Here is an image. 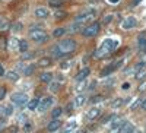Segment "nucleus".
<instances>
[{
	"label": "nucleus",
	"instance_id": "nucleus-21",
	"mask_svg": "<svg viewBox=\"0 0 146 133\" xmlns=\"http://www.w3.org/2000/svg\"><path fill=\"white\" fill-rule=\"evenodd\" d=\"M64 32H66L64 28H57V29H54V32H53V37H54V38H60V37H63V35H64Z\"/></svg>",
	"mask_w": 146,
	"mask_h": 133
},
{
	"label": "nucleus",
	"instance_id": "nucleus-22",
	"mask_svg": "<svg viewBox=\"0 0 146 133\" xmlns=\"http://www.w3.org/2000/svg\"><path fill=\"white\" fill-rule=\"evenodd\" d=\"M9 28H10V22H9L7 19H2V22H0V29L6 31V29H9Z\"/></svg>",
	"mask_w": 146,
	"mask_h": 133
},
{
	"label": "nucleus",
	"instance_id": "nucleus-17",
	"mask_svg": "<svg viewBox=\"0 0 146 133\" xmlns=\"http://www.w3.org/2000/svg\"><path fill=\"white\" fill-rule=\"evenodd\" d=\"M18 50H19L21 53H25V51H28V41H27V40H19Z\"/></svg>",
	"mask_w": 146,
	"mask_h": 133
},
{
	"label": "nucleus",
	"instance_id": "nucleus-12",
	"mask_svg": "<svg viewBox=\"0 0 146 133\" xmlns=\"http://www.w3.org/2000/svg\"><path fill=\"white\" fill-rule=\"evenodd\" d=\"M89 73H91V69H89V67H83V69L79 72V73H78V76H76V80H78V82L83 80V79L86 78Z\"/></svg>",
	"mask_w": 146,
	"mask_h": 133
},
{
	"label": "nucleus",
	"instance_id": "nucleus-15",
	"mask_svg": "<svg viewBox=\"0 0 146 133\" xmlns=\"http://www.w3.org/2000/svg\"><path fill=\"white\" fill-rule=\"evenodd\" d=\"M133 129H135V127H133V126H131L129 122H126V120H124V122H123V124L120 126V129H118V130L126 133V132H133Z\"/></svg>",
	"mask_w": 146,
	"mask_h": 133
},
{
	"label": "nucleus",
	"instance_id": "nucleus-50",
	"mask_svg": "<svg viewBox=\"0 0 146 133\" xmlns=\"http://www.w3.org/2000/svg\"><path fill=\"white\" fill-rule=\"evenodd\" d=\"M2 19H3V18H2V16H0V22H2Z\"/></svg>",
	"mask_w": 146,
	"mask_h": 133
},
{
	"label": "nucleus",
	"instance_id": "nucleus-48",
	"mask_svg": "<svg viewBox=\"0 0 146 133\" xmlns=\"http://www.w3.org/2000/svg\"><path fill=\"white\" fill-rule=\"evenodd\" d=\"M123 89H129V83H124V85H123Z\"/></svg>",
	"mask_w": 146,
	"mask_h": 133
},
{
	"label": "nucleus",
	"instance_id": "nucleus-46",
	"mask_svg": "<svg viewBox=\"0 0 146 133\" xmlns=\"http://www.w3.org/2000/svg\"><path fill=\"white\" fill-rule=\"evenodd\" d=\"M142 110H146V98L142 101Z\"/></svg>",
	"mask_w": 146,
	"mask_h": 133
},
{
	"label": "nucleus",
	"instance_id": "nucleus-24",
	"mask_svg": "<svg viewBox=\"0 0 146 133\" xmlns=\"http://www.w3.org/2000/svg\"><path fill=\"white\" fill-rule=\"evenodd\" d=\"M51 53H53V56H54V57H62V56H64V54L62 53V50H60V48H58L57 45L51 48Z\"/></svg>",
	"mask_w": 146,
	"mask_h": 133
},
{
	"label": "nucleus",
	"instance_id": "nucleus-47",
	"mask_svg": "<svg viewBox=\"0 0 146 133\" xmlns=\"http://www.w3.org/2000/svg\"><path fill=\"white\" fill-rule=\"evenodd\" d=\"M139 2H140V0H133V2H131V6H136Z\"/></svg>",
	"mask_w": 146,
	"mask_h": 133
},
{
	"label": "nucleus",
	"instance_id": "nucleus-36",
	"mask_svg": "<svg viewBox=\"0 0 146 133\" xmlns=\"http://www.w3.org/2000/svg\"><path fill=\"white\" fill-rule=\"evenodd\" d=\"M54 16H56L57 19H63V18L66 16V13H64V12H62V10H58V12H56V13H54Z\"/></svg>",
	"mask_w": 146,
	"mask_h": 133
},
{
	"label": "nucleus",
	"instance_id": "nucleus-49",
	"mask_svg": "<svg viewBox=\"0 0 146 133\" xmlns=\"http://www.w3.org/2000/svg\"><path fill=\"white\" fill-rule=\"evenodd\" d=\"M108 2H111V3H117L118 0H108Z\"/></svg>",
	"mask_w": 146,
	"mask_h": 133
},
{
	"label": "nucleus",
	"instance_id": "nucleus-37",
	"mask_svg": "<svg viewBox=\"0 0 146 133\" xmlns=\"http://www.w3.org/2000/svg\"><path fill=\"white\" fill-rule=\"evenodd\" d=\"M111 21H113V15H107V16L104 18V21H102V22H104V23H110Z\"/></svg>",
	"mask_w": 146,
	"mask_h": 133
},
{
	"label": "nucleus",
	"instance_id": "nucleus-44",
	"mask_svg": "<svg viewBox=\"0 0 146 133\" xmlns=\"http://www.w3.org/2000/svg\"><path fill=\"white\" fill-rule=\"evenodd\" d=\"M0 76H5V69L2 65H0Z\"/></svg>",
	"mask_w": 146,
	"mask_h": 133
},
{
	"label": "nucleus",
	"instance_id": "nucleus-43",
	"mask_svg": "<svg viewBox=\"0 0 146 133\" xmlns=\"http://www.w3.org/2000/svg\"><path fill=\"white\" fill-rule=\"evenodd\" d=\"M69 66H70V65H69V62H63V63H62V69H67Z\"/></svg>",
	"mask_w": 146,
	"mask_h": 133
},
{
	"label": "nucleus",
	"instance_id": "nucleus-9",
	"mask_svg": "<svg viewBox=\"0 0 146 133\" xmlns=\"http://www.w3.org/2000/svg\"><path fill=\"white\" fill-rule=\"evenodd\" d=\"M100 114H101V110L98 107H92V108H89V111L85 114V117H86V120H95V118H98L100 117Z\"/></svg>",
	"mask_w": 146,
	"mask_h": 133
},
{
	"label": "nucleus",
	"instance_id": "nucleus-26",
	"mask_svg": "<svg viewBox=\"0 0 146 133\" xmlns=\"http://www.w3.org/2000/svg\"><path fill=\"white\" fill-rule=\"evenodd\" d=\"M123 104H124V100H123V98H117V100L113 101L111 107H113V108H118V107H121Z\"/></svg>",
	"mask_w": 146,
	"mask_h": 133
},
{
	"label": "nucleus",
	"instance_id": "nucleus-28",
	"mask_svg": "<svg viewBox=\"0 0 146 133\" xmlns=\"http://www.w3.org/2000/svg\"><path fill=\"white\" fill-rule=\"evenodd\" d=\"M62 113H63L62 108H60V107H56L54 110L51 111V117H53V118H57V117H58L60 114H62Z\"/></svg>",
	"mask_w": 146,
	"mask_h": 133
},
{
	"label": "nucleus",
	"instance_id": "nucleus-31",
	"mask_svg": "<svg viewBox=\"0 0 146 133\" xmlns=\"http://www.w3.org/2000/svg\"><path fill=\"white\" fill-rule=\"evenodd\" d=\"M18 45H19V40H16V38H12L9 41V47L10 48H18Z\"/></svg>",
	"mask_w": 146,
	"mask_h": 133
},
{
	"label": "nucleus",
	"instance_id": "nucleus-5",
	"mask_svg": "<svg viewBox=\"0 0 146 133\" xmlns=\"http://www.w3.org/2000/svg\"><path fill=\"white\" fill-rule=\"evenodd\" d=\"M27 101H28V96L25 94H22V92H15L13 95H12V102L19 105V107L27 104Z\"/></svg>",
	"mask_w": 146,
	"mask_h": 133
},
{
	"label": "nucleus",
	"instance_id": "nucleus-7",
	"mask_svg": "<svg viewBox=\"0 0 146 133\" xmlns=\"http://www.w3.org/2000/svg\"><path fill=\"white\" fill-rule=\"evenodd\" d=\"M101 47L104 48V50H107L108 53H110V51H114L115 48L118 47V41H117V40H110V38H108V40H105V41L102 43Z\"/></svg>",
	"mask_w": 146,
	"mask_h": 133
},
{
	"label": "nucleus",
	"instance_id": "nucleus-2",
	"mask_svg": "<svg viewBox=\"0 0 146 133\" xmlns=\"http://www.w3.org/2000/svg\"><path fill=\"white\" fill-rule=\"evenodd\" d=\"M29 37H31V40H34L35 43H44V41H47L48 35H47V32H45L44 29L34 28V29L29 31Z\"/></svg>",
	"mask_w": 146,
	"mask_h": 133
},
{
	"label": "nucleus",
	"instance_id": "nucleus-6",
	"mask_svg": "<svg viewBox=\"0 0 146 133\" xmlns=\"http://www.w3.org/2000/svg\"><path fill=\"white\" fill-rule=\"evenodd\" d=\"M136 23H137V19L135 16H127V18H124L123 22H121V28L123 29H131V28L136 27Z\"/></svg>",
	"mask_w": 146,
	"mask_h": 133
},
{
	"label": "nucleus",
	"instance_id": "nucleus-34",
	"mask_svg": "<svg viewBox=\"0 0 146 133\" xmlns=\"http://www.w3.org/2000/svg\"><path fill=\"white\" fill-rule=\"evenodd\" d=\"M34 56H35L34 53H27L25 51V53H23V56H22V59L23 60H31V59H34Z\"/></svg>",
	"mask_w": 146,
	"mask_h": 133
},
{
	"label": "nucleus",
	"instance_id": "nucleus-10",
	"mask_svg": "<svg viewBox=\"0 0 146 133\" xmlns=\"http://www.w3.org/2000/svg\"><path fill=\"white\" fill-rule=\"evenodd\" d=\"M60 127H62V122H60L58 118H53L51 122L48 123L47 130H48V132H56V130H58Z\"/></svg>",
	"mask_w": 146,
	"mask_h": 133
},
{
	"label": "nucleus",
	"instance_id": "nucleus-45",
	"mask_svg": "<svg viewBox=\"0 0 146 133\" xmlns=\"http://www.w3.org/2000/svg\"><path fill=\"white\" fill-rule=\"evenodd\" d=\"M31 129H32V124L31 123H27L25 124V130H31Z\"/></svg>",
	"mask_w": 146,
	"mask_h": 133
},
{
	"label": "nucleus",
	"instance_id": "nucleus-18",
	"mask_svg": "<svg viewBox=\"0 0 146 133\" xmlns=\"http://www.w3.org/2000/svg\"><path fill=\"white\" fill-rule=\"evenodd\" d=\"M38 65L41 66V67H48L51 65V59L50 57H41L40 60H38Z\"/></svg>",
	"mask_w": 146,
	"mask_h": 133
},
{
	"label": "nucleus",
	"instance_id": "nucleus-3",
	"mask_svg": "<svg viewBox=\"0 0 146 133\" xmlns=\"http://www.w3.org/2000/svg\"><path fill=\"white\" fill-rule=\"evenodd\" d=\"M100 28H101L100 22H92L91 25H88L86 28L82 29V34H83V37H95L100 32Z\"/></svg>",
	"mask_w": 146,
	"mask_h": 133
},
{
	"label": "nucleus",
	"instance_id": "nucleus-1",
	"mask_svg": "<svg viewBox=\"0 0 146 133\" xmlns=\"http://www.w3.org/2000/svg\"><path fill=\"white\" fill-rule=\"evenodd\" d=\"M57 47L62 50L63 54H70V53H73L76 50V43H75V40L67 38V40H62L57 44Z\"/></svg>",
	"mask_w": 146,
	"mask_h": 133
},
{
	"label": "nucleus",
	"instance_id": "nucleus-16",
	"mask_svg": "<svg viewBox=\"0 0 146 133\" xmlns=\"http://www.w3.org/2000/svg\"><path fill=\"white\" fill-rule=\"evenodd\" d=\"M40 80L41 82H51L53 80V73H50V72H44V73L40 75Z\"/></svg>",
	"mask_w": 146,
	"mask_h": 133
},
{
	"label": "nucleus",
	"instance_id": "nucleus-27",
	"mask_svg": "<svg viewBox=\"0 0 146 133\" xmlns=\"http://www.w3.org/2000/svg\"><path fill=\"white\" fill-rule=\"evenodd\" d=\"M50 91L51 92H58L60 91V83L58 82H51L50 83Z\"/></svg>",
	"mask_w": 146,
	"mask_h": 133
},
{
	"label": "nucleus",
	"instance_id": "nucleus-29",
	"mask_svg": "<svg viewBox=\"0 0 146 133\" xmlns=\"http://www.w3.org/2000/svg\"><path fill=\"white\" fill-rule=\"evenodd\" d=\"M7 79H10V80H18L19 79V75L16 73V72H7Z\"/></svg>",
	"mask_w": 146,
	"mask_h": 133
},
{
	"label": "nucleus",
	"instance_id": "nucleus-23",
	"mask_svg": "<svg viewBox=\"0 0 146 133\" xmlns=\"http://www.w3.org/2000/svg\"><path fill=\"white\" fill-rule=\"evenodd\" d=\"M145 75H146V66H143L142 69H139V70L136 72V75H135V76H136V79H142Z\"/></svg>",
	"mask_w": 146,
	"mask_h": 133
},
{
	"label": "nucleus",
	"instance_id": "nucleus-20",
	"mask_svg": "<svg viewBox=\"0 0 146 133\" xmlns=\"http://www.w3.org/2000/svg\"><path fill=\"white\" fill-rule=\"evenodd\" d=\"M48 5L57 9V7H62L64 5V0H48Z\"/></svg>",
	"mask_w": 146,
	"mask_h": 133
},
{
	"label": "nucleus",
	"instance_id": "nucleus-30",
	"mask_svg": "<svg viewBox=\"0 0 146 133\" xmlns=\"http://www.w3.org/2000/svg\"><path fill=\"white\" fill-rule=\"evenodd\" d=\"M34 70H35V66L31 65V66H28V67L23 69V75H31V73H34Z\"/></svg>",
	"mask_w": 146,
	"mask_h": 133
},
{
	"label": "nucleus",
	"instance_id": "nucleus-40",
	"mask_svg": "<svg viewBox=\"0 0 146 133\" xmlns=\"http://www.w3.org/2000/svg\"><path fill=\"white\" fill-rule=\"evenodd\" d=\"M5 114H6V116H10V114H12V107H10V105L5 108Z\"/></svg>",
	"mask_w": 146,
	"mask_h": 133
},
{
	"label": "nucleus",
	"instance_id": "nucleus-42",
	"mask_svg": "<svg viewBox=\"0 0 146 133\" xmlns=\"http://www.w3.org/2000/svg\"><path fill=\"white\" fill-rule=\"evenodd\" d=\"M73 107H75V105H73L72 102H70V104H67V107H66V111H72V108H73Z\"/></svg>",
	"mask_w": 146,
	"mask_h": 133
},
{
	"label": "nucleus",
	"instance_id": "nucleus-35",
	"mask_svg": "<svg viewBox=\"0 0 146 133\" xmlns=\"http://www.w3.org/2000/svg\"><path fill=\"white\" fill-rule=\"evenodd\" d=\"M12 29L13 31H21L22 29V23L21 22H15L13 25H12Z\"/></svg>",
	"mask_w": 146,
	"mask_h": 133
},
{
	"label": "nucleus",
	"instance_id": "nucleus-4",
	"mask_svg": "<svg viewBox=\"0 0 146 133\" xmlns=\"http://www.w3.org/2000/svg\"><path fill=\"white\" fill-rule=\"evenodd\" d=\"M95 13H96V12H95L94 9L86 10V12H83V13H80V15H78V16H76V22H79V23L88 22V21H91L92 18H95Z\"/></svg>",
	"mask_w": 146,
	"mask_h": 133
},
{
	"label": "nucleus",
	"instance_id": "nucleus-25",
	"mask_svg": "<svg viewBox=\"0 0 146 133\" xmlns=\"http://www.w3.org/2000/svg\"><path fill=\"white\" fill-rule=\"evenodd\" d=\"M38 104H40V101L36 100V98L32 100V101H29V102H28V110H35V108L38 107Z\"/></svg>",
	"mask_w": 146,
	"mask_h": 133
},
{
	"label": "nucleus",
	"instance_id": "nucleus-39",
	"mask_svg": "<svg viewBox=\"0 0 146 133\" xmlns=\"http://www.w3.org/2000/svg\"><path fill=\"white\" fill-rule=\"evenodd\" d=\"M145 89H146V80L140 83V86H139V92H143Z\"/></svg>",
	"mask_w": 146,
	"mask_h": 133
},
{
	"label": "nucleus",
	"instance_id": "nucleus-14",
	"mask_svg": "<svg viewBox=\"0 0 146 133\" xmlns=\"http://www.w3.org/2000/svg\"><path fill=\"white\" fill-rule=\"evenodd\" d=\"M115 69H117L115 65H114V66H113V65H111V66H107V67H104V69L101 70V73H100V75H101V76H108V75H111Z\"/></svg>",
	"mask_w": 146,
	"mask_h": 133
},
{
	"label": "nucleus",
	"instance_id": "nucleus-41",
	"mask_svg": "<svg viewBox=\"0 0 146 133\" xmlns=\"http://www.w3.org/2000/svg\"><path fill=\"white\" fill-rule=\"evenodd\" d=\"M80 82H82V80H80ZM83 86H85V83H83V82H82V83H79V86H76V88H75V89H76V92H78V91H82V89H83Z\"/></svg>",
	"mask_w": 146,
	"mask_h": 133
},
{
	"label": "nucleus",
	"instance_id": "nucleus-19",
	"mask_svg": "<svg viewBox=\"0 0 146 133\" xmlns=\"http://www.w3.org/2000/svg\"><path fill=\"white\" fill-rule=\"evenodd\" d=\"M75 129H78V122H76V120H70V122L67 123V126L64 127L66 132H72V130H75Z\"/></svg>",
	"mask_w": 146,
	"mask_h": 133
},
{
	"label": "nucleus",
	"instance_id": "nucleus-33",
	"mask_svg": "<svg viewBox=\"0 0 146 133\" xmlns=\"http://www.w3.org/2000/svg\"><path fill=\"white\" fill-rule=\"evenodd\" d=\"M104 98H102V95H95V96H92V98L89 100V102H100V101H102Z\"/></svg>",
	"mask_w": 146,
	"mask_h": 133
},
{
	"label": "nucleus",
	"instance_id": "nucleus-13",
	"mask_svg": "<svg viewBox=\"0 0 146 133\" xmlns=\"http://www.w3.org/2000/svg\"><path fill=\"white\" fill-rule=\"evenodd\" d=\"M86 101V96H85L83 94H79V95H76L75 96V101H73V105L75 107H80V105H83V102Z\"/></svg>",
	"mask_w": 146,
	"mask_h": 133
},
{
	"label": "nucleus",
	"instance_id": "nucleus-32",
	"mask_svg": "<svg viewBox=\"0 0 146 133\" xmlns=\"http://www.w3.org/2000/svg\"><path fill=\"white\" fill-rule=\"evenodd\" d=\"M121 124H123V120H120V118H118V122H115L114 124H111V130H118Z\"/></svg>",
	"mask_w": 146,
	"mask_h": 133
},
{
	"label": "nucleus",
	"instance_id": "nucleus-11",
	"mask_svg": "<svg viewBox=\"0 0 146 133\" xmlns=\"http://www.w3.org/2000/svg\"><path fill=\"white\" fill-rule=\"evenodd\" d=\"M35 16L40 18V19H45L50 16V12H48L47 7H36L35 9Z\"/></svg>",
	"mask_w": 146,
	"mask_h": 133
},
{
	"label": "nucleus",
	"instance_id": "nucleus-38",
	"mask_svg": "<svg viewBox=\"0 0 146 133\" xmlns=\"http://www.w3.org/2000/svg\"><path fill=\"white\" fill-rule=\"evenodd\" d=\"M5 95H6V89L2 86V88H0V101H2V100L5 98Z\"/></svg>",
	"mask_w": 146,
	"mask_h": 133
},
{
	"label": "nucleus",
	"instance_id": "nucleus-8",
	"mask_svg": "<svg viewBox=\"0 0 146 133\" xmlns=\"http://www.w3.org/2000/svg\"><path fill=\"white\" fill-rule=\"evenodd\" d=\"M51 105H53V98H50V96H45V98H42V101H40L38 108H40L41 113H44V111L48 110Z\"/></svg>",
	"mask_w": 146,
	"mask_h": 133
}]
</instances>
